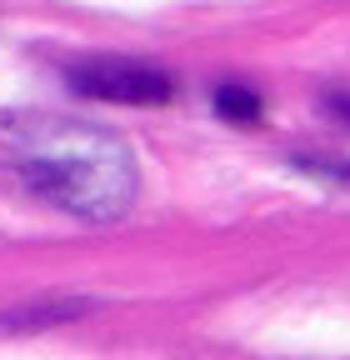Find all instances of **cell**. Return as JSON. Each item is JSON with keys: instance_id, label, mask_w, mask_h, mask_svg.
Instances as JSON below:
<instances>
[{"instance_id": "3957f363", "label": "cell", "mask_w": 350, "mask_h": 360, "mask_svg": "<svg viewBox=\"0 0 350 360\" xmlns=\"http://www.w3.org/2000/svg\"><path fill=\"white\" fill-rule=\"evenodd\" d=\"M215 110H221L226 120H255L260 115V96L245 85H221L215 90Z\"/></svg>"}, {"instance_id": "7a4b0ae2", "label": "cell", "mask_w": 350, "mask_h": 360, "mask_svg": "<svg viewBox=\"0 0 350 360\" xmlns=\"http://www.w3.org/2000/svg\"><path fill=\"white\" fill-rule=\"evenodd\" d=\"M75 96L91 101H115V105H165L175 96V80L145 60H125V56H91L65 70Z\"/></svg>"}, {"instance_id": "277c9868", "label": "cell", "mask_w": 350, "mask_h": 360, "mask_svg": "<svg viewBox=\"0 0 350 360\" xmlns=\"http://www.w3.org/2000/svg\"><path fill=\"white\" fill-rule=\"evenodd\" d=\"M70 310H80V305H40V310H15V315H6V321H0V326H35V321H60V315H70Z\"/></svg>"}, {"instance_id": "6da1fadb", "label": "cell", "mask_w": 350, "mask_h": 360, "mask_svg": "<svg viewBox=\"0 0 350 360\" xmlns=\"http://www.w3.org/2000/svg\"><path fill=\"white\" fill-rule=\"evenodd\" d=\"M15 170L35 195L80 220H115L136 200L130 155L91 125H56L46 135H25Z\"/></svg>"}]
</instances>
